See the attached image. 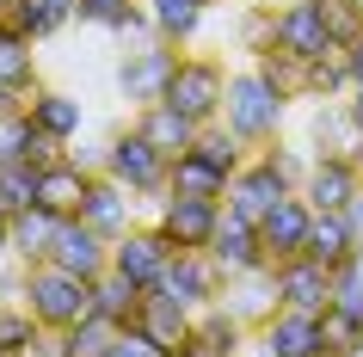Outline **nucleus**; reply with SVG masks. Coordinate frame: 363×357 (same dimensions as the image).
Here are the masks:
<instances>
[{"instance_id": "c85d7f7f", "label": "nucleus", "mask_w": 363, "mask_h": 357, "mask_svg": "<svg viewBox=\"0 0 363 357\" xmlns=\"http://www.w3.org/2000/svg\"><path fill=\"white\" fill-rule=\"evenodd\" d=\"M56 216L50 209H25L13 216V259L19 265H50V246H56Z\"/></svg>"}, {"instance_id": "58836bf2", "label": "nucleus", "mask_w": 363, "mask_h": 357, "mask_svg": "<svg viewBox=\"0 0 363 357\" xmlns=\"http://www.w3.org/2000/svg\"><path fill=\"white\" fill-rule=\"evenodd\" d=\"M240 50H252V56H265V50H277V13L271 6H247L240 13Z\"/></svg>"}, {"instance_id": "f704fd0d", "label": "nucleus", "mask_w": 363, "mask_h": 357, "mask_svg": "<svg viewBox=\"0 0 363 357\" xmlns=\"http://www.w3.org/2000/svg\"><path fill=\"white\" fill-rule=\"evenodd\" d=\"M38 314L25 308V302H0V357H25L38 345Z\"/></svg>"}, {"instance_id": "f8f14e48", "label": "nucleus", "mask_w": 363, "mask_h": 357, "mask_svg": "<svg viewBox=\"0 0 363 357\" xmlns=\"http://www.w3.org/2000/svg\"><path fill=\"white\" fill-rule=\"evenodd\" d=\"M289 191H296V185H289L284 172H277L265 154H259V160H247V167L234 172V185H228V209H234V216H247V222H265V216L284 204Z\"/></svg>"}, {"instance_id": "4c0bfd02", "label": "nucleus", "mask_w": 363, "mask_h": 357, "mask_svg": "<svg viewBox=\"0 0 363 357\" xmlns=\"http://www.w3.org/2000/svg\"><path fill=\"white\" fill-rule=\"evenodd\" d=\"M252 68H259V75H265L271 87L289 99V105L302 99V62H296V56H284V50H265V56H252Z\"/></svg>"}, {"instance_id": "7c9ffc66", "label": "nucleus", "mask_w": 363, "mask_h": 357, "mask_svg": "<svg viewBox=\"0 0 363 357\" xmlns=\"http://www.w3.org/2000/svg\"><path fill=\"white\" fill-rule=\"evenodd\" d=\"M228 185H234V179H222L210 160L179 154V160H172V191H167V197H216V204H228Z\"/></svg>"}, {"instance_id": "473e14b6", "label": "nucleus", "mask_w": 363, "mask_h": 357, "mask_svg": "<svg viewBox=\"0 0 363 357\" xmlns=\"http://www.w3.org/2000/svg\"><path fill=\"white\" fill-rule=\"evenodd\" d=\"M191 154L197 160H210L222 179H234V172L247 167V142L228 130V123H210V130H197V142H191Z\"/></svg>"}, {"instance_id": "423d86ee", "label": "nucleus", "mask_w": 363, "mask_h": 357, "mask_svg": "<svg viewBox=\"0 0 363 357\" xmlns=\"http://www.w3.org/2000/svg\"><path fill=\"white\" fill-rule=\"evenodd\" d=\"M172 253H179V246H172L154 222H135L130 234H117V241H111V271H117V278H130L135 290H160Z\"/></svg>"}, {"instance_id": "6ab92c4d", "label": "nucleus", "mask_w": 363, "mask_h": 357, "mask_svg": "<svg viewBox=\"0 0 363 357\" xmlns=\"http://www.w3.org/2000/svg\"><path fill=\"white\" fill-rule=\"evenodd\" d=\"M135 197L130 185H117L111 172H93V191H86V209H80V222L86 228H99L105 241H117V234H130L135 228Z\"/></svg>"}, {"instance_id": "6e6552de", "label": "nucleus", "mask_w": 363, "mask_h": 357, "mask_svg": "<svg viewBox=\"0 0 363 357\" xmlns=\"http://www.w3.org/2000/svg\"><path fill=\"white\" fill-rule=\"evenodd\" d=\"M259 357H333L326 351V320L302 314V308H277V314L252 333Z\"/></svg>"}, {"instance_id": "20e7f679", "label": "nucleus", "mask_w": 363, "mask_h": 357, "mask_svg": "<svg viewBox=\"0 0 363 357\" xmlns=\"http://www.w3.org/2000/svg\"><path fill=\"white\" fill-rule=\"evenodd\" d=\"M222 99H228V68L216 56H179V75H172L160 105H172L197 130H210V123H222Z\"/></svg>"}, {"instance_id": "4be33fe9", "label": "nucleus", "mask_w": 363, "mask_h": 357, "mask_svg": "<svg viewBox=\"0 0 363 357\" xmlns=\"http://www.w3.org/2000/svg\"><path fill=\"white\" fill-rule=\"evenodd\" d=\"M222 308H228L247 333H259L271 314H277V283H271V271H247V278H228V290H222Z\"/></svg>"}, {"instance_id": "4468645a", "label": "nucleus", "mask_w": 363, "mask_h": 357, "mask_svg": "<svg viewBox=\"0 0 363 357\" xmlns=\"http://www.w3.org/2000/svg\"><path fill=\"white\" fill-rule=\"evenodd\" d=\"M50 265H62V271H74V278L99 283L105 271H111V241L99 234V228H86L74 216V222L56 228V246H50Z\"/></svg>"}, {"instance_id": "a18cd8bd", "label": "nucleus", "mask_w": 363, "mask_h": 357, "mask_svg": "<svg viewBox=\"0 0 363 357\" xmlns=\"http://www.w3.org/2000/svg\"><path fill=\"white\" fill-rule=\"evenodd\" d=\"M0 38H31V0H0Z\"/></svg>"}, {"instance_id": "8fccbe9b", "label": "nucleus", "mask_w": 363, "mask_h": 357, "mask_svg": "<svg viewBox=\"0 0 363 357\" xmlns=\"http://www.w3.org/2000/svg\"><path fill=\"white\" fill-rule=\"evenodd\" d=\"M345 111H351V123L363 130V87H351V93H345Z\"/></svg>"}, {"instance_id": "ddd939ff", "label": "nucleus", "mask_w": 363, "mask_h": 357, "mask_svg": "<svg viewBox=\"0 0 363 357\" xmlns=\"http://www.w3.org/2000/svg\"><path fill=\"white\" fill-rule=\"evenodd\" d=\"M308 228H314V204H308L302 191H289L284 204L271 209L265 222H259V241H265V259L284 265V259H302L308 253Z\"/></svg>"}, {"instance_id": "4d7b16f0", "label": "nucleus", "mask_w": 363, "mask_h": 357, "mask_svg": "<svg viewBox=\"0 0 363 357\" xmlns=\"http://www.w3.org/2000/svg\"><path fill=\"white\" fill-rule=\"evenodd\" d=\"M357 6H363V0H357Z\"/></svg>"}, {"instance_id": "de8ad7c7", "label": "nucleus", "mask_w": 363, "mask_h": 357, "mask_svg": "<svg viewBox=\"0 0 363 357\" xmlns=\"http://www.w3.org/2000/svg\"><path fill=\"white\" fill-rule=\"evenodd\" d=\"M25 357H74V351H68V339H62V333H38V345H31Z\"/></svg>"}, {"instance_id": "a878e982", "label": "nucleus", "mask_w": 363, "mask_h": 357, "mask_svg": "<svg viewBox=\"0 0 363 357\" xmlns=\"http://www.w3.org/2000/svg\"><path fill=\"white\" fill-rule=\"evenodd\" d=\"M142 13H148L154 38L185 43V38H197V25H203V13H210V0H142Z\"/></svg>"}, {"instance_id": "c756f323", "label": "nucleus", "mask_w": 363, "mask_h": 357, "mask_svg": "<svg viewBox=\"0 0 363 357\" xmlns=\"http://www.w3.org/2000/svg\"><path fill=\"white\" fill-rule=\"evenodd\" d=\"M191 339H197V345H210V351H222V357H240V351L252 345V333L228 314V308H222V302H216V308H197Z\"/></svg>"}, {"instance_id": "37998d69", "label": "nucleus", "mask_w": 363, "mask_h": 357, "mask_svg": "<svg viewBox=\"0 0 363 357\" xmlns=\"http://www.w3.org/2000/svg\"><path fill=\"white\" fill-rule=\"evenodd\" d=\"M314 6H320V19L333 25V38H339V43H351L363 31V6H357V0H314Z\"/></svg>"}, {"instance_id": "9d476101", "label": "nucleus", "mask_w": 363, "mask_h": 357, "mask_svg": "<svg viewBox=\"0 0 363 357\" xmlns=\"http://www.w3.org/2000/svg\"><path fill=\"white\" fill-rule=\"evenodd\" d=\"M277 50L296 62H314V56H333L339 38H333V25L320 19L314 0H289V6H277Z\"/></svg>"}, {"instance_id": "412c9836", "label": "nucleus", "mask_w": 363, "mask_h": 357, "mask_svg": "<svg viewBox=\"0 0 363 357\" xmlns=\"http://www.w3.org/2000/svg\"><path fill=\"white\" fill-rule=\"evenodd\" d=\"M363 191V167L357 160H314L302 179V197L314 209H351V197Z\"/></svg>"}, {"instance_id": "f3484780", "label": "nucleus", "mask_w": 363, "mask_h": 357, "mask_svg": "<svg viewBox=\"0 0 363 357\" xmlns=\"http://www.w3.org/2000/svg\"><path fill=\"white\" fill-rule=\"evenodd\" d=\"M86 191H93V172L80 167L74 154H62L56 167L38 172V209H50L56 222H74L80 209H86Z\"/></svg>"}, {"instance_id": "1a4fd4ad", "label": "nucleus", "mask_w": 363, "mask_h": 357, "mask_svg": "<svg viewBox=\"0 0 363 357\" xmlns=\"http://www.w3.org/2000/svg\"><path fill=\"white\" fill-rule=\"evenodd\" d=\"M222 209L228 204H216V197H167L160 216H154V228H160L179 253H210L216 228H222Z\"/></svg>"}, {"instance_id": "393cba45", "label": "nucleus", "mask_w": 363, "mask_h": 357, "mask_svg": "<svg viewBox=\"0 0 363 357\" xmlns=\"http://www.w3.org/2000/svg\"><path fill=\"white\" fill-rule=\"evenodd\" d=\"M135 130L148 136V142L167 154V160L191 154V142H197V123H185V117L172 111V105H148V111H135Z\"/></svg>"}, {"instance_id": "bb28decb", "label": "nucleus", "mask_w": 363, "mask_h": 357, "mask_svg": "<svg viewBox=\"0 0 363 357\" xmlns=\"http://www.w3.org/2000/svg\"><path fill=\"white\" fill-rule=\"evenodd\" d=\"M142 302H148V290H135V283L117 278V271H105V278L93 283V314H105L111 326H135V320H142Z\"/></svg>"}, {"instance_id": "864d4df0", "label": "nucleus", "mask_w": 363, "mask_h": 357, "mask_svg": "<svg viewBox=\"0 0 363 357\" xmlns=\"http://www.w3.org/2000/svg\"><path fill=\"white\" fill-rule=\"evenodd\" d=\"M19 105H25L19 93H6V87H0V117H6V111H19Z\"/></svg>"}, {"instance_id": "ea45409f", "label": "nucleus", "mask_w": 363, "mask_h": 357, "mask_svg": "<svg viewBox=\"0 0 363 357\" xmlns=\"http://www.w3.org/2000/svg\"><path fill=\"white\" fill-rule=\"evenodd\" d=\"M80 19V0H31V38H56V31H68V25Z\"/></svg>"}, {"instance_id": "9b49d317", "label": "nucleus", "mask_w": 363, "mask_h": 357, "mask_svg": "<svg viewBox=\"0 0 363 357\" xmlns=\"http://www.w3.org/2000/svg\"><path fill=\"white\" fill-rule=\"evenodd\" d=\"M271 283H277V308H302V314H326L333 308V271L314 265L308 253L271 265Z\"/></svg>"}, {"instance_id": "09e8293b", "label": "nucleus", "mask_w": 363, "mask_h": 357, "mask_svg": "<svg viewBox=\"0 0 363 357\" xmlns=\"http://www.w3.org/2000/svg\"><path fill=\"white\" fill-rule=\"evenodd\" d=\"M345 68H351V87H363V31L345 43Z\"/></svg>"}, {"instance_id": "5fc2aeb1", "label": "nucleus", "mask_w": 363, "mask_h": 357, "mask_svg": "<svg viewBox=\"0 0 363 357\" xmlns=\"http://www.w3.org/2000/svg\"><path fill=\"white\" fill-rule=\"evenodd\" d=\"M179 357H222V351H210V345H197V339H191V345H185Z\"/></svg>"}, {"instance_id": "2eb2a0df", "label": "nucleus", "mask_w": 363, "mask_h": 357, "mask_svg": "<svg viewBox=\"0 0 363 357\" xmlns=\"http://www.w3.org/2000/svg\"><path fill=\"white\" fill-rule=\"evenodd\" d=\"M62 148H68V142H50V136L31 123L25 105L0 117V167H31V172H43V167H56V160H62Z\"/></svg>"}, {"instance_id": "a211bd4d", "label": "nucleus", "mask_w": 363, "mask_h": 357, "mask_svg": "<svg viewBox=\"0 0 363 357\" xmlns=\"http://www.w3.org/2000/svg\"><path fill=\"white\" fill-rule=\"evenodd\" d=\"M308 142H314V160H357V167H363V130L351 123L345 99H339V105H333V99L314 105V117H308Z\"/></svg>"}, {"instance_id": "a19ab883", "label": "nucleus", "mask_w": 363, "mask_h": 357, "mask_svg": "<svg viewBox=\"0 0 363 357\" xmlns=\"http://www.w3.org/2000/svg\"><path fill=\"white\" fill-rule=\"evenodd\" d=\"M326 351L333 357H357L363 351V320H351V314H339V308H326Z\"/></svg>"}, {"instance_id": "f257e3e1", "label": "nucleus", "mask_w": 363, "mask_h": 357, "mask_svg": "<svg viewBox=\"0 0 363 357\" xmlns=\"http://www.w3.org/2000/svg\"><path fill=\"white\" fill-rule=\"evenodd\" d=\"M284 117H289V99L271 87L259 68H240L228 75V99H222V123H228L247 148H265L284 136Z\"/></svg>"}, {"instance_id": "0eeeda50", "label": "nucleus", "mask_w": 363, "mask_h": 357, "mask_svg": "<svg viewBox=\"0 0 363 357\" xmlns=\"http://www.w3.org/2000/svg\"><path fill=\"white\" fill-rule=\"evenodd\" d=\"M222 290H228V271L210 259V253H172L167 278H160V296H172L179 308H216L222 302Z\"/></svg>"}, {"instance_id": "6e6d98bb", "label": "nucleus", "mask_w": 363, "mask_h": 357, "mask_svg": "<svg viewBox=\"0 0 363 357\" xmlns=\"http://www.w3.org/2000/svg\"><path fill=\"white\" fill-rule=\"evenodd\" d=\"M357 271H363V241H357Z\"/></svg>"}, {"instance_id": "5701e85b", "label": "nucleus", "mask_w": 363, "mask_h": 357, "mask_svg": "<svg viewBox=\"0 0 363 357\" xmlns=\"http://www.w3.org/2000/svg\"><path fill=\"white\" fill-rule=\"evenodd\" d=\"M308 259L326 265V271H339V265L357 259V228L345 209H314V228H308Z\"/></svg>"}, {"instance_id": "c9c22d12", "label": "nucleus", "mask_w": 363, "mask_h": 357, "mask_svg": "<svg viewBox=\"0 0 363 357\" xmlns=\"http://www.w3.org/2000/svg\"><path fill=\"white\" fill-rule=\"evenodd\" d=\"M117 333H123V326H111L105 314H86L80 326H68L62 339H68V351H74V357H111Z\"/></svg>"}, {"instance_id": "79ce46f5", "label": "nucleus", "mask_w": 363, "mask_h": 357, "mask_svg": "<svg viewBox=\"0 0 363 357\" xmlns=\"http://www.w3.org/2000/svg\"><path fill=\"white\" fill-rule=\"evenodd\" d=\"M333 308L351 314V320H363V271H357V259L333 271Z\"/></svg>"}, {"instance_id": "b1692460", "label": "nucleus", "mask_w": 363, "mask_h": 357, "mask_svg": "<svg viewBox=\"0 0 363 357\" xmlns=\"http://www.w3.org/2000/svg\"><path fill=\"white\" fill-rule=\"evenodd\" d=\"M31 123H38L50 142H74L80 130H86V105H80L74 93H62V87H43V93H31Z\"/></svg>"}, {"instance_id": "72a5a7b5", "label": "nucleus", "mask_w": 363, "mask_h": 357, "mask_svg": "<svg viewBox=\"0 0 363 357\" xmlns=\"http://www.w3.org/2000/svg\"><path fill=\"white\" fill-rule=\"evenodd\" d=\"M80 25H99V31H142L148 13H142V0H80Z\"/></svg>"}, {"instance_id": "aec40b11", "label": "nucleus", "mask_w": 363, "mask_h": 357, "mask_svg": "<svg viewBox=\"0 0 363 357\" xmlns=\"http://www.w3.org/2000/svg\"><path fill=\"white\" fill-rule=\"evenodd\" d=\"M191 320H197L191 308H179L172 296L148 290V302H142V320H135V326L154 339V351H160V357H179L185 345H191Z\"/></svg>"}, {"instance_id": "7ed1b4c3", "label": "nucleus", "mask_w": 363, "mask_h": 357, "mask_svg": "<svg viewBox=\"0 0 363 357\" xmlns=\"http://www.w3.org/2000/svg\"><path fill=\"white\" fill-rule=\"evenodd\" d=\"M105 172H111L117 185H130L142 204H167V191H172V160L142 130H117L105 142Z\"/></svg>"}, {"instance_id": "2f4dec72", "label": "nucleus", "mask_w": 363, "mask_h": 357, "mask_svg": "<svg viewBox=\"0 0 363 357\" xmlns=\"http://www.w3.org/2000/svg\"><path fill=\"white\" fill-rule=\"evenodd\" d=\"M351 93V68H345V43L333 50V56H314V62H302V99H345Z\"/></svg>"}, {"instance_id": "39448f33", "label": "nucleus", "mask_w": 363, "mask_h": 357, "mask_svg": "<svg viewBox=\"0 0 363 357\" xmlns=\"http://www.w3.org/2000/svg\"><path fill=\"white\" fill-rule=\"evenodd\" d=\"M172 75H179V50L167 38H148V43H135V50H123V62H117V93L130 99L135 111H148V105L167 99Z\"/></svg>"}, {"instance_id": "cd10ccee", "label": "nucleus", "mask_w": 363, "mask_h": 357, "mask_svg": "<svg viewBox=\"0 0 363 357\" xmlns=\"http://www.w3.org/2000/svg\"><path fill=\"white\" fill-rule=\"evenodd\" d=\"M0 87H6V93H19L25 105H31V93H43L31 38H0Z\"/></svg>"}, {"instance_id": "49530a36", "label": "nucleus", "mask_w": 363, "mask_h": 357, "mask_svg": "<svg viewBox=\"0 0 363 357\" xmlns=\"http://www.w3.org/2000/svg\"><path fill=\"white\" fill-rule=\"evenodd\" d=\"M111 357H160V351H154V339L142 333V326H123L117 345H111Z\"/></svg>"}, {"instance_id": "603ef678", "label": "nucleus", "mask_w": 363, "mask_h": 357, "mask_svg": "<svg viewBox=\"0 0 363 357\" xmlns=\"http://www.w3.org/2000/svg\"><path fill=\"white\" fill-rule=\"evenodd\" d=\"M345 216H351V228H357V241H363V191L351 197V209H345Z\"/></svg>"}, {"instance_id": "dca6fc26", "label": "nucleus", "mask_w": 363, "mask_h": 357, "mask_svg": "<svg viewBox=\"0 0 363 357\" xmlns=\"http://www.w3.org/2000/svg\"><path fill=\"white\" fill-rule=\"evenodd\" d=\"M210 259L222 265L228 278H247V271H271L265 241H259V222L234 216V209H222V228H216V241H210Z\"/></svg>"}, {"instance_id": "c03bdc74", "label": "nucleus", "mask_w": 363, "mask_h": 357, "mask_svg": "<svg viewBox=\"0 0 363 357\" xmlns=\"http://www.w3.org/2000/svg\"><path fill=\"white\" fill-rule=\"evenodd\" d=\"M265 160H271V167H277V172H284V179H289V185H296V191H302L308 167H314V160H302V154H296V148H284V142H271V148H265Z\"/></svg>"}, {"instance_id": "e433bc0d", "label": "nucleus", "mask_w": 363, "mask_h": 357, "mask_svg": "<svg viewBox=\"0 0 363 357\" xmlns=\"http://www.w3.org/2000/svg\"><path fill=\"white\" fill-rule=\"evenodd\" d=\"M0 209H6V216L38 209V172L31 167H0Z\"/></svg>"}, {"instance_id": "f03ea898", "label": "nucleus", "mask_w": 363, "mask_h": 357, "mask_svg": "<svg viewBox=\"0 0 363 357\" xmlns=\"http://www.w3.org/2000/svg\"><path fill=\"white\" fill-rule=\"evenodd\" d=\"M25 308L38 314L43 333H68L93 314V283L62 271V265H31V283H25Z\"/></svg>"}, {"instance_id": "3c124183", "label": "nucleus", "mask_w": 363, "mask_h": 357, "mask_svg": "<svg viewBox=\"0 0 363 357\" xmlns=\"http://www.w3.org/2000/svg\"><path fill=\"white\" fill-rule=\"evenodd\" d=\"M6 253H13V216L0 209V259H6Z\"/></svg>"}]
</instances>
